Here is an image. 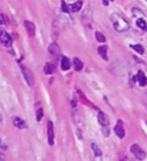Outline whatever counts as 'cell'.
Wrapping results in <instances>:
<instances>
[{
    "mask_svg": "<svg viewBox=\"0 0 147 161\" xmlns=\"http://www.w3.org/2000/svg\"><path fill=\"white\" fill-rule=\"evenodd\" d=\"M111 21L113 23V27L115 28L117 31L123 32L129 29V24L128 22L124 19L122 16H120L119 14L114 13L111 15Z\"/></svg>",
    "mask_w": 147,
    "mask_h": 161,
    "instance_id": "cell-1",
    "label": "cell"
},
{
    "mask_svg": "<svg viewBox=\"0 0 147 161\" xmlns=\"http://www.w3.org/2000/svg\"><path fill=\"white\" fill-rule=\"evenodd\" d=\"M130 151H131V153L133 154V155L135 156V158H137V159H139V160L145 159V157H146L145 151H144L139 145H137V144H133V145L130 147Z\"/></svg>",
    "mask_w": 147,
    "mask_h": 161,
    "instance_id": "cell-2",
    "label": "cell"
},
{
    "mask_svg": "<svg viewBox=\"0 0 147 161\" xmlns=\"http://www.w3.org/2000/svg\"><path fill=\"white\" fill-rule=\"evenodd\" d=\"M20 69H21V72H22V74H23L25 81L27 82L28 86H29V87H33L34 86V78H33L32 73L30 72V70H28V69L26 68L25 66H23V65H20Z\"/></svg>",
    "mask_w": 147,
    "mask_h": 161,
    "instance_id": "cell-3",
    "label": "cell"
},
{
    "mask_svg": "<svg viewBox=\"0 0 147 161\" xmlns=\"http://www.w3.org/2000/svg\"><path fill=\"white\" fill-rule=\"evenodd\" d=\"M0 41L6 48H9L12 46V38L9 34L6 31H1L0 32Z\"/></svg>",
    "mask_w": 147,
    "mask_h": 161,
    "instance_id": "cell-4",
    "label": "cell"
},
{
    "mask_svg": "<svg viewBox=\"0 0 147 161\" xmlns=\"http://www.w3.org/2000/svg\"><path fill=\"white\" fill-rule=\"evenodd\" d=\"M114 132H115V134L119 138H123L124 136H125V131H124L123 123H122L121 120H118L117 124H116V126L114 127Z\"/></svg>",
    "mask_w": 147,
    "mask_h": 161,
    "instance_id": "cell-5",
    "label": "cell"
},
{
    "mask_svg": "<svg viewBox=\"0 0 147 161\" xmlns=\"http://www.w3.org/2000/svg\"><path fill=\"white\" fill-rule=\"evenodd\" d=\"M47 135L49 145H53L54 144V129H53V124L51 121L48 122L47 125Z\"/></svg>",
    "mask_w": 147,
    "mask_h": 161,
    "instance_id": "cell-6",
    "label": "cell"
},
{
    "mask_svg": "<svg viewBox=\"0 0 147 161\" xmlns=\"http://www.w3.org/2000/svg\"><path fill=\"white\" fill-rule=\"evenodd\" d=\"M48 52L52 56H57L60 54V48H59V46L57 43L53 42V43H51L50 46H49Z\"/></svg>",
    "mask_w": 147,
    "mask_h": 161,
    "instance_id": "cell-7",
    "label": "cell"
},
{
    "mask_svg": "<svg viewBox=\"0 0 147 161\" xmlns=\"http://www.w3.org/2000/svg\"><path fill=\"white\" fill-rule=\"evenodd\" d=\"M12 123H13V125L15 126L16 128H18V129H24V128H26L25 121L20 119V118H18V117L12 118Z\"/></svg>",
    "mask_w": 147,
    "mask_h": 161,
    "instance_id": "cell-8",
    "label": "cell"
},
{
    "mask_svg": "<svg viewBox=\"0 0 147 161\" xmlns=\"http://www.w3.org/2000/svg\"><path fill=\"white\" fill-rule=\"evenodd\" d=\"M24 25H25V28L27 30L28 34L30 36H34L35 35V25H34L33 22L31 21H24Z\"/></svg>",
    "mask_w": 147,
    "mask_h": 161,
    "instance_id": "cell-9",
    "label": "cell"
},
{
    "mask_svg": "<svg viewBox=\"0 0 147 161\" xmlns=\"http://www.w3.org/2000/svg\"><path fill=\"white\" fill-rule=\"evenodd\" d=\"M82 1L81 0H78L77 2H75V3L73 4H70V5H68V8H69V11L71 12H77L79 11V10L81 9V7H82Z\"/></svg>",
    "mask_w": 147,
    "mask_h": 161,
    "instance_id": "cell-10",
    "label": "cell"
},
{
    "mask_svg": "<svg viewBox=\"0 0 147 161\" xmlns=\"http://www.w3.org/2000/svg\"><path fill=\"white\" fill-rule=\"evenodd\" d=\"M97 119H98V122H99V124L101 126L109 125V121H108V118L106 117V116L104 115V113H102V112H99V113H98Z\"/></svg>",
    "mask_w": 147,
    "mask_h": 161,
    "instance_id": "cell-11",
    "label": "cell"
},
{
    "mask_svg": "<svg viewBox=\"0 0 147 161\" xmlns=\"http://www.w3.org/2000/svg\"><path fill=\"white\" fill-rule=\"evenodd\" d=\"M70 67H71V64L69 58H66V56H62L61 58V69L63 71H68L70 69Z\"/></svg>",
    "mask_w": 147,
    "mask_h": 161,
    "instance_id": "cell-12",
    "label": "cell"
},
{
    "mask_svg": "<svg viewBox=\"0 0 147 161\" xmlns=\"http://www.w3.org/2000/svg\"><path fill=\"white\" fill-rule=\"evenodd\" d=\"M137 81L138 83H139V85L141 86V87H143V86L147 85V78L145 76H144V73L142 72V71H139L137 74Z\"/></svg>",
    "mask_w": 147,
    "mask_h": 161,
    "instance_id": "cell-13",
    "label": "cell"
},
{
    "mask_svg": "<svg viewBox=\"0 0 147 161\" xmlns=\"http://www.w3.org/2000/svg\"><path fill=\"white\" fill-rule=\"evenodd\" d=\"M97 50H98V54H100V56H101L104 60H108V58H107V48H106V46H99Z\"/></svg>",
    "mask_w": 147,
    "mask_h": 161,
    "instance_id": "cell-14",
    "label": "cell"
},
{
    "mask_svg": "<svg viewBox=\"0 0 147 161\" xmlns=\"http://www.w3.org/2000/svg\"><path fill=\"white\" fill-rule=\"evenodd\" d=\"M54 70H55V66L53 64H51V62H47L45 65V67H44V73L46 75H51L54 72Z\"/></svg>",
    "mask_w": 147,
    "mask_h": 161,
    "instance_id": "cell-15",
    "label": "cell"
},
{
    "mask_svg": "<svg viewBox=\"0 0 147 161\" xmlns=\"http://www.w3.org/2000/svg\"><path fill=\"white\" fill-rule=\"evenodd\" d=\"M73 65H74V69L76 71H81V70H82L83 64H82V62L79 60V58H74V60H73Z\"/></svg>",
    "mask_w": 147,
    "mask_h": 161,
    "instance_id": "cell-16",
    "label": "cell"
},
{
    "mask_svg": "<svg viewBox=\"0 0 147 161\" xmlns=\"http://www.w3.org/2000/svg\"><path fill=\"white\" fill-rule=\"evenodd\" d=\"M130 48H133V50H135L136 52H138L139 54H144V48H143V46H142L141 44H131V46H130Z\"/></svg>",
    "mask_w": 147,
    "mask_h": 161,
    "instance_id": "cell-17",
    "label": "cell"
},
{
    "mask_svg": "<svg viewBox=\"0 0 147 161\" xmlns=\"http://www.w3.org/2000/svg\"><path fill=\"white\" fill-rule=\"evenodd\" d=\"M87 10H88V8H87V9L85 10L84 12H83V14H82V20L86 24H89V22H91V18H92V17H91V13L89 14V15H87Z\"/></svg>",
    "mask_w": 147,
    "mask_h": 161,
    "instance_id": "cell-18",
    "label": "cell"
},
{
    "mask_svg": "<svg viewBox=\"0 0 147 161\" xmlns=\"http://www.w3.org/2000/svg\"><path fill=\"white\" fill-rule=\"evenodd\" d=\"M136 24H137L138 27L142 28V29H146V27H147V24L143 18H138L137 21H136Z\"/></svg>",
    "mask_w": 147,
    "mask_h": 161,
    "instance_id": "cell-19",
    "label": "cell"
},
{
    "mask_svg": "<svg viewBox=\"0 0 147 161\" xmlns=\"http://www.w3.org/2000/svg\"><path fill=\"white\" fill-rule=\"evenodd\" d=\"M91 148H92V150H93V152H94V154L96 156H101V150L98 148V146L96 145V144H91Z\"/></svg>",
    "mask_w": 147,
    "mask_h": 161,
    "instance_id": "cell-20",
    "label": "cell"
},
{
    "mask_svg": "<svg viewBox=\"0 0 147 161\" xmlns=\"http://www.w3.org/2000/svg\"><path fill=\"white\" fill-rule=\"evenodd\" d=\"M95 37H96V39L98 40V41H100V42L105 41V36H104L103 34H102L101 32H99V31H97L96 33H95Z\"/></svg>",
    "mask_w": 147,
    "mask_h": 161,
    "instance_id": "cell-21",
    "label": "cell"
},
{
    "mask_svg": "<svg viewBox=\"0 0 147 161\" xmlns=\"http://www.w3.org/2000/svg\"><path fill=\"white\" fill-rule=\"evenodd\" d=\"M102 132H103V135L105 136V137H108V136H109V132H110L109 125L102 126Z\"/></svg>",
    "mask_w": 147,
    "mask_h": 161,
    "instance_id": "cell-22",
    "label": "cell"
},
{
    "mask_svg": "<svg viewBox=\"0 0 147 161\" xmlns=\"http://www.w3.org/2000/svg\"><path fill=\"white\" fill-rule=\"evenodd\" d=\"M42 117H43V109H41V108H40V109L38 110L37 112H36V120H37L38 122L41 121Z\"/></svg>",
    "mask_w": 147,
    "mask_h": 161,
    "instance_id": "cell-23",
    "label": "cell"
},
{
    "mask_svg": "<svg viewBox=\"0 0 147 161\" xmlns=\"http://www.w3.org/2000/svg\"><path fill=\"white\" fill-rule=\"evenodd\" d=\"M61 9H62L63 12H69L68 5H67L64 0H61Z\"/></svg>",
    "mask_w": 147,
    "mask_h": 161,
    "instance_id": "cell-24",
    "label": "cell"
},
{
    "mask_svg": "<svg viewBox=\"0 0 147 161\" xmlns=\"http://www.w3.org/2000/svg\"><path fill=\"white\" fill-rule=\"evenodd\" d=\"M132 13H133V15L136 16V17H138V16H139V17L140 16H144V14L142 13L139 9H137V8H133V9H132Z\"/></svg>",
    "mask_w": 147,
    "mask_h": 161,
    "instance_id": "cell-25",
    "label": "cell"
},
{
    "mask_svg": "<svg viewBox=\"0 0 147 161\" xmlns=\"http://www.w3.org/2000/svg\"><path fill=\"white\" fill-rule=\"evenodd\" d=\"M5 24V19H4V16L2 14L1 10H0V25H4Z\"/></svg>",
    "mask_w": 147,
    "mask_h": 161,
    "instance_id": "cell-26",
    "label": "cell"
},
{
    "mask_svg": "<svg viewBox=\"0 0 147 161\" xmlns=\"http://www.w3.org/2000/svg\"><path fill=\"white\" fill-rule=\"evenodd\" d=\"M4 159H5V157H4L3 154H2L1 152H0V160H4Z\"/></svg>",
    "mask_w": 147,
    "mask_h": 161,
    "instance_id": "cell-27",
    "label": "cell"
},
{
    "mask_svg": "<svg viewBox=\"0 0 147 161\" xmlns=\"http://www.w3.org/2000/svg\"><path fill=\"white\" fill-rule=\"evenodd\" d=\"M103 4H104V5H108V1H107V0H103Z\"/></svg>",
    "mask_w": 147,
    "mask_h": 161,
    "instance_id": "cell-28",
    "label": "cell"
},
{
    "mask_svg": "<svg viewBox=\"0 0 147 161\" xmlns=\"http://www.w3.org/2000/svg\"><path fill=\"white\" fill-rule=\"evenodd\" d=\"M2 123V117H1V114H0V124Z\"/></svg>",
    "mask_w": 147,
    "mask_h": 161,
    "instance_id": "cell-29",
    "label": "cell"
},
{
    "mask_svg": "<svg viewBox=\"0 0 147 161\" xmlns=\"http://www.w3.org/2000/svg\"><path fill=\"white\" fill-rule=\"evenodd\" d=\"M0 144H1V141H0Z\"/></svg>",
    "mask_w": 147,
    "mask_h": 161,
    "instance_id": "cell-30",
    "label": "cell"
},
{
    "mask_svg": "<svg viewBox=\"0 0 147 161\" xmlns=\"http://www.w3.org/2000/svg\"><path fill=\"white\" fill-rule=\"evenodd\" d=\"M146 1H147V0H146Z\"/></svg>",
    "mask_w": 147,
    "mask_h": 161,
    "instance_id": "cell-31",
    "label": "cell"
}]
</instances>
